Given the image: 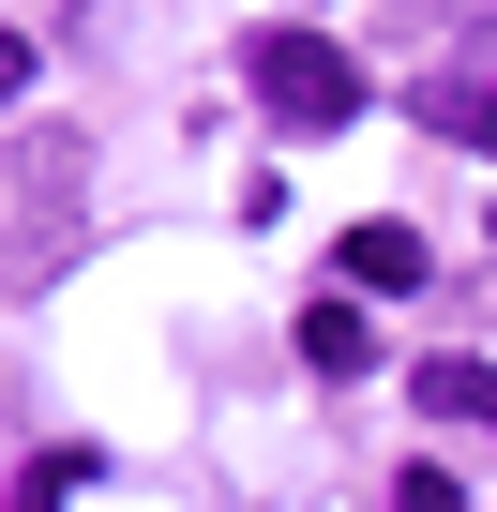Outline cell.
Listing matches in <instances>:
<instances>
[{
    "instance_id": "6da1fadb",
    "label": "cell",
    "mask_w": 497,
    "mask_h": 512,
    "mask_svg": "<svg viewBox=\"0 0 497 512\" xmlns=\"http://www.w3.org/2000/svg\"><path fill=\"white\" fill-rule=\"evenodd\" d=\"M241 76H257V106H272L287 136H332V121H362V61H347L332 31H257V46H241Z\"/></svg>"
},
{
    "instance_id": "7a4b0ae2",
    "label": "cell",
    "mask_w": 497,
    "mask_h": 512,
    "mask_svg": "<svg viewBox=\"0 0 497 512\" xmlns=\"http://www.w3.org/2000/svg\"><path fill=\"white\" fill-rule=\"evenodd\" d=\"M16 287H46L61 256H76V136H16Z\"/></svg>"
},
{
    "instance_id": "3957f363",
    "label": "cell",
    "mask_w": 497,
    "mask_h": 512,
    "mask_svg": "<svg viewBox=\"0 0 497 512\" xmlns=\"http://www.w3.org/2000/svg\"><path fill=\"white\" fill-rule=\"evenodd\" d=\"M347 287H422L437 256H422V226H347V256H332Z\"/></svg>"
},
{
    "instance_id": "277c9868",
    "label": "cell",
    "mask_w": 497,
    "mask_h": 512,
    "mask_svg": "<svg viewBox=\"0 0 497 512\" xmlns=\"http://www.w3.org/2000/svg\"><path fill=\"white\" fill-rule=\"evenodd\" d=\"M422 407H437V422H482V437H497V377H482L467 347H452V362H422Z\"/></svg>"
},
{
    "instance_id": "5b68a950",
    "label": "cell",
    "mask_w": 497,
    "mask_h": 512,
    "mask_svg": "<svg viewBox=\"0 0 497 512\" xmlns=\"http://www.w3.org/2000/svg\"><path fill=\"white\" fill-rule=\"evenodd\" d=\"M302 362H317V377H362V317H347V302H302Z\"/></svg>"
},
{
    "instance_id": "8992f818",
    "label": "cell",
    "mask_w": 497,
    "mask_h": 512,
    "mask_svg": "<svg viewBox=\"0 0 497 512\" xmlns=\"http://www.w3.org/2000/svg\"><path fill=\"white\" fill-rule=\"evenodd\" d=\"M76 482H91V452H46V467H31V497H16V512H61V497H76Z\"/></svg>"
},
{
    "instance_id": "52a82bcc",
    "label": "cell",
    "mask_w": 497,
    "mask_h": 512,
    "mask_svg": "<svg viewBox=\"0 0 497 512\" xmlns=\"http://www.w3.org/2000/svg\"><path fill=\"white\" fill-rule=\"evenodd\" d=\"M392 512H467V482H452V467H407V482H392Z\"/></svg>"
},
{
    "instance_id": "ba28073f",
    "label": "cell",
    "mask_w": 497,
    "mask_h": 512,
    "mask_svg": "<svg viewBox=\"0 0 497 512\" xmlns=\"http://www.w3.org/2000/svg\"><path fill=\"white\" fill-rule=\"evenodd\" d=\"M452 121H467L482 151H497V76H482V91H452Z\"/></svg>"
}]
</instances>
